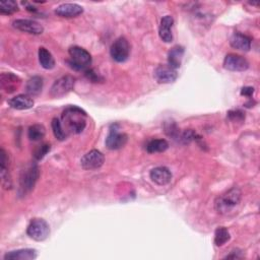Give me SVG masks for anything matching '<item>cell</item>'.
Here are the masks:
<instances>
[{
	"label": "cell",
	"mask_w": 260,
	"mask_h": 260,
	"mask_svg": "<svg viewBox=\"0 0 260 260\" xmlns=\"http://www.w3.org/2000/svg\"><path fill=\"white\" fill-rule=\"evenodd\" d=\"M61 120L63 122L62 126L64 130L66 128V131L73 134H80L87 126V113L77 106H70L62 113Z\"/></svg>",
	"instance_id": "6da1fadb"
},
{
	"label": "cell",
	"mask_w": 260,
	"mask_h": 260,
	"mask_svg": "<svg viewBox=\"0 0 260 260\" xmlns=\"http://www.w3.org/2000/svg\"><path fill=\"white\" fill-rule=\"evenodd\" d=\"M241 199V190L238 187H232L215 199L214 208L219 214H229L240 205Z\"/></svg>",
	"instance_id": "7a4b0ae2"
},
{
	"label": "cell",
	"mask_w": 260,
	"mask_h": 260,
	"mask_svg": "<svg viewBox=\"0 0 260 260\" xmlns=\"http://www.w3.org/2000/svg\"><path fill=\"white\" fill-rule=\"evenodd\" d=\"M70 58L66 60L69 67L76 71H86L92 64L91 54L84 48L72 46L68 50Z\"/></svg>",
	"instance_id": "3957f363"
},
{
	"label": "cell",
	"mask_w": 260,
	"mask_h": 260,
	"mask_svg": "<svg viewBox=\"0 0 260 260\" xmlns=\"http://www.w3.org/2000/svg\"><path fill=\"white\" fill-rule=\"evenodd\" d=\"M39 177H40V169L36 163H32L29 166H27L25 170L22 172V175L20 178L21 194L25 195L31 192L34 189Z\"/></svg>",
	"instance_id": "277c9868"
},
{
	"label": "cell",
	"mask_w": 260,
	"mask_h": 260,
	"mask_svg": "<svg viewBox=\"0 0 260 260\" xmlns=\"http://www.w3.org/2000/svg\"><path fill=\"white\" fill-rule=\"evenodd\" d=\"M27 234L35 241H45L50 235L49 224L43 218H33L28 226Z\"/></svg>",
	"instance_id": "5b68a950"
},
{
	"label": "cell",
	"mask_w": 260,
	"mask_h": 260,
	"mask_svg": "<svg viewBox=\"0 0 260 260\" xmlns=\"http://www.w3.org/2000/svg\"><path fill=\"white\" fill-rule=\"evenodd\" d=\"M130 54V45L126 38L120 37L114 41L110 48V55L116 62H125Z\"/></svg>",
	"instance_id": "8992f818"
},
{
	"label": "cell",
	"mask_w": 260,
	"mask_h": 260,
	"mask_svg": "<svg viewBox=\"0 0 260 260\" xmlns=\"http://www.w3.org/2000/svg\"><path fill=\"white\" fill-rule=\"evenodd\" d=\"M75 85H76V80L72 77L70 76L62 77L59 80L55 81V83L51 87L50 95L53 98H57V99L62 98L73 90Z\"/></svg>",
	"instance_id": "52a82bcc"
},
{
	"label": "cell",
	"mask_w": 260,
	"mask_h": 260,
	"mask_svg": "<svg viewBox=\"0 0 260 260\" xmlns=\"http://www.w3.org/2000/svg\"><path fill=\"white\" fill-rule=\"evenodd\" d=\"M105 162L104 155L98 151L93 150L87 153L81 160V165L85 170H96L103 166Z\"/></svg>",
	"instance_id": "ba28073f"
},
{
	"label": "cell",
	"mask_w": 260,
	"mask_h": 260,
	"mask_svg": "<svg viewBox=\"0 0 260 260\" xmlns=\"http://www.w3.org/2000/svg\"><path fill=\"white\" fill-rule=\"evenodd\" d=\"M224 67L229 71L242 72L249 68V62L240 55L228 54L224 60Z\"/></svg>",
	"instance_id": "9c48e42d"
},
{
	"label": "cell",
	"mask_w": 260,
	"mask_h": 260,
	"mask_svg": "<svg viewBox=\"0 0 260 260\" xmlns=\"http://www.w3.org/2000/svg\"><path fill=\"white\" fill-rule=\"evenodd\" d=\"M127 140L128 136L123 132H119L117 127L114 126V128L110 129V132L106 138V146L111 151L120 150L125 146Z\"/></svg>",
	"instance_id": "30bf717a"
},
{
	"label": "cell",
	"mask_w": 260,
	"mask_h": 260,
	"mask_svg": "<svg viewBox=\"0 0 260 260\" xmlns=\"http://www.w3.org/2000/svg\"><path fill=\"white\" fill-rule=\"evenodd\" d=\"M154 77L156 81L160 84H172L177 80L178 73L177 70H175L168 64H161L155 69Z\"/></svg>",
	"instance_id": "8fae6325"
},
{
	"label": "cell",
	"mask_w": 260,
	"mask_h": 260,
	"mask_svg": "<svg viewBox=\"0 0 260 260\" xmlns=\"http://www.w3.org/2000/svg\"><path fill=\"white\" fill-rule=\"evenodd\" d=\"M13 26L17 30L31 35H41L44 32L43 26L32 20H16Z\"/></svg>",
	"instance_id": "7c38bea8"
},
{
	"label": "cell",
	"mask_w": 260,
	"mask_h": 260,
	"mask_svg": "<svg viewBox=\"0 0 260 260\" xmlns=\"http://www.w3.org/2000/svg\"><path fill=\"white\" fill-rule=\"evenodd\" d=\"M84 13L83 7L77 4H63L56 8L55 15H57L60 18L65 19H71L77 18L81 16Z\"/></svg>",
	"instance_id": "4fadbf2b"
},
{
	"label": "cell",
	"mask_w": 260,
	"mask_h": 260,
	"mask_svg": "<svg viewBox=\"0 0 260 260\" xmlns=\"http://www.w3.org/2000/svg\"><path fill=\"white\" fill-rule=\"evenodd\" d=\"M150 177L153 182L160 186L168 185L173 178L172 172L166 167H157L150 173Z\"/></svg>",
	"instance_id": "5bb4252c"
},
{
	"label": "cell",
	"mask_w": 260,
	"mask_h": 260,
	"mask_svg": "<svg viewBox=\"0 0 260 260\" xmlns=\"http://www.w3.org/2000/svg\"><path fill=\"white\" fill-rule=\"evenodd\" d=\"M21 82H22L21 79L12 72L3 73L2 78H0L2 89L8 94H12V93L18 91V89L21 85Z\"/></svg>",
	"instance_id": "9a60e30c"
},
{
	"label": "cell",
	"mask_w": 260,
	"mask_h": 260,
	"mask_svg": "<svg viewBox=\"0 0 260 260\" xmlns=\"http://www.w3.org/2000/svg\"><path fill=\"white\" fill-rule=\"evenodd\" d=\"M174 25V19L171 16H166L161 20L159 28V36L165 43H171L173 41L172 28Z\"/></svg>",
	"instance_id": "2e32d148"
},
{
	"label": "cell",
	"mask_w": 260,
	"mask_h": 260,
	"mask_svg": "<svg viewBox=\"0 0 260 260\" xmlns=\"http://www.w3.org/2000/svg\"><path fill=\"white\" fill-rule=\"evenodd\" d=\"M38 256L37 250L35 249H18L10 251L5 255V260H34Z\"/></svg>",
	"instance_id": "e0dca14e"
},
{
	"label": "cell",
	"mask_w": 260,
	"mask_h": 260,
	"mask_svg": "<svg viewBox=\"0 0 260 260\" xmlns=\"http://www.w3.org/2000/svg\"><path fill=\"white\" fill-rule=\"evenodd\" d=\"M8 104L17 110H28L34 107V100L29 95H18L8 101Z\"/></svg>",
	"instance_id": "ac0fdd59"
},
{
	"label": "cell",
	"mask_w": 260,
	"mask_h": 260,
	"mask_svg": "<svg viewBox=\"0 0 260 260\" xmlns=\"http://www.w3.org/2000/svg\"><path fill=\"white\" fill-rule=\"evenodd\" d=\"M231 46L239 51L248 52L251 49V39L241 33H235L230 39Z\"/></svg>",
	"instance_id": "d6986e66"
},
{
	"label": "cell",
	"mask_w": 260,
	"mask_h": 260,
	"mask_svg": "<svg viewBox=\"0 0 260 260\" xmlns=\"http://www.w3.org/2000/svg\"><path fill=\"white\" fill-rule=\"evenodd\" d=\"M2 159H0V166H2V183L5 189H11L13 187L12 179H11V174L9 171V158L6 153V151L3 148L2 150Z\"/></svg>",
	"instance_id": "ffe728a7"
},
{
	"label": "cell",
	"mask_w": 260,
	"mask_h": 260,
	"mask_svg": "<svg viewBox=\"0 0 260 260\" xmlns=\"http://www.w3.org/2000/svg\"><path fill=\"white\" fill-rule=\"evenodd\" d=\"M184 48L182 46H175L173 47L168 53V65L177 70L180 68L184 56Z\"/></svg>",
	"instance_id": "44dd1931"
},
{
	"label": "cell",
	"mask_w": 260,
	"mask_h": 260,
	"mask_svg": "<svg viewBox=\"0 0 260 260\" xmlns=\"http://www.w3.org/2000/svg\"><path fill=\"white\" fill-rule=\"evenodd\" d=\"M43 85H44V82H43V79L41 77L31 78L26 85L27 95H29L31 97H35V96L40 95L42 93V90H43Z\"/></svg>",
	"instance_id": "7402d4cb"
},
{
	"label": "cell",
	"mask_w": 260,
	"mask_h": 260,
	"mask_svg": "<svg viewBox=\"0 0 260 260\" xmlns=\"http://www.w3.org/2000/svg\"><path fill=\"white\" fill-rule=\"evenodd\" d=\"M38 55H39V62L44 69L50 70L55 67V59L53 55L46 48L40 47Z\"/></svg>",
	"instance_id": "603a6c76"
},
{
	"label": "cell",
	"mask_w": 260,
	"mask_h": 260,
	"mask_svg": "<svg viewBox=\"0 0 260 260\" xmlns=\"http://www.w3.org/2000/svg\"><path fill=\"white\" fill-rule=\"evenodd\" d=\"M169 148V142L166 139H152L146 144V152L148 154L164 153Z\"/></svg>",
	"instance_id": "cb8c5ba5"
},
{
	"label": "cell",
	"mask_w": 260,
	"mask_h": 260,
	"mask_svg": "<svg viewBox=\"0 0 260 260\" xmlns=\"http://www.w3.org/2000/svg\"><path fill=\"white\" fill-rule=\"evenodd\" d=\"M45 134L46 129L42 124H34L28 130V136L31 141H39L44 138Z\"/></svg>",
	"instance_id": "d4e9b609"
},
{
	"label": "cell",
	"mask_w": 260,
	"mask_h": 260,
	"mask_svg": "<svg viewBox=\"0 0 260 260\" xmlns=\"http://www.w3.org/2000/svg\"><path fill=\"white\" fill-rule=\"evenodd\" d=\"M231 239L230 232L225 227H218L214 233V244L217 247L224 246Z\"/></svg>",
	"instance_id": "484cf974"
},
{
	"label": "cell",
	"mask_w": 260,
	"mask_h": 260,
	"mask_svg": "<svg viewBox=\"0 0 260 260\" xmlns=\"http://www.w3.org/2000/svg\"><path fill=\"white\" fill-rule=\"evenodd\" d=\"M51 126H52V130H53V134L55 136L56 139L63 141L66 139V132L62 126L61 121L58 118H53L52 122H51Z\"/></svg>",
	"instance_id": "4316f807"
},
{
	"label": "cell",
	"mask_w": 260,
	"mask_h": 260,
	"mask_svg": "<svg viewBox=\"0 0 260 260\" xmlns=\"http://www.w3.org/2000/svg\"><path fill=\"white\" fill-rule=\"evenodd\" d=\"M17 12H19V7L15 0H7V2L0 3V14L2 15L10 16Z\"/></svg>",
	"instance_id": "83f0119b"
},
{
	"label": "cell",
	"mask_w": 260,
	"mask_h": 260,
	"mask_svg": "<svg viewBox=\"0 0 260 260\" xmlns=\"http://www.w3.org/2000/svg\"><path fill=\"white\" fill-rule=\"evenodd\" d=\"M200 136L192 129H186L183 132L180 133V136L178 138V140L183 143V144H188L191 141H196Z\"/></svg>",
	"instance_id": "f1b7e54d"
},
{
	"label": "cell",
	"mask_w": 260,
	"mask_h": 260,
	"mask_svg": "<svg viewBox=\"0 0 260 260\" xmlns=\"http://www.w3.org/2000/svg\"><path fill=\"white\" fill-rule=\"evenodd\" d=\"M165 132L167 133L168 136L172 137L173 139H177L179 138L180 136V129L178 128L177 124L174 122V121H170V122H167L165 124Z\"/></svg>",
	"instance_id": "f546056e"
},
{
	"label": "cell",
	"mask_w": 260,
	"mask_h": 260,
	"mask_svg": "<svg viewBox=\"0 0 260 260\" xmlns=\"http://www.w3.org/2000/svg\"><path fill=\"white\" fill-rule=\"evenodd\" d=\"M51 151V145L49 143H43L39 145L35 151H34V159L36 161H41L45 158V156Z\"/></svg>",
	"instance_id": "4dcf8cb0"
},
{
	"label": "cell",
	"mask_w": 260,
	"mask_h": 260,
	"mask_svg": "<svg viewBox=\"0 0 260 260\" xmlns=\"http://www.w3.org/2000/svg\"><path fill=\"white\" fill-rule=\"evenodd\" d=\"M228 118L233 122H243L245 120V113L242 110H231L228 112Z\"/></svg>",
	"instance_id": "1f68e13d"
},
{
	"label": "cell",
	"mask_w": 260,
	"mask_h": 260,
	"mask_svg": "<svg viewBox=\"0 0 260 260\" xmlns=\"http://www.w3.org/2000/svg\"><path fill=\"white\" fill-rule=\"evenodd\" d=\"M86 77L92 82V83H99V82H103V78L101 76H99L97 72H95L94 69H88L85 71Z\"/></svg>",
	"instance_id": "d6a6232c"
},
{
	"label": "cell",
	"mask_w": 260,
	"mask_h": 260,
	"mask_svg": "<svg viewBox=\"0 0 260 260\" xmlns=\"http://www.w3.org/2000/svg\"><path fill=\"white\" fill-rule=\"evenodd\" d=\"M254 94V88L252 87H245L241 90V95L247 98H251Z\"/></svg>",
	"instance_id": "836d02e7"
},
{
	"label": "cell",
	"mask_w": 260,
	"mask_h": 260,
	"mask_svg": "<svg viewBox=\"0 0 260 260\" xmlns=\"http://www.w3.org/2000/svg\"><path fill=\"white\" fill-rule=\"evenodd\" d=\"M242 257H243V254H242V252L240 250H233L231 252V254L226 256V258H234V259L235 258L238 259V258H242Z\"/></svg>",
	"instance_id": "e575fe53"
}]
</instances>
